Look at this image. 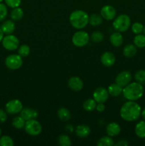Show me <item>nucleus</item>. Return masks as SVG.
I'll list each match as a JSON object with an SVG mask.
<instances>
[{"mask_svg": "<svg viewBox=\"0 0 145 146\" xmlns=\"http://www.w3.org/2000/svg\"><path fill=\"white\" fill-rule=\"evenodd\" d=\"M26 121L22 118V117L20 115V116H16L15 118H13L12 122H11V124H12V126L14 128H15L16 129H22V128H24V126H25Z\"/></svg>", "mask_w": 145, "mask_h": 146, "instance_id": "cd10ccee", "label": "nucleus"}, {"mask_svg": "<svg viewBox=\"0 0 145 146\" xmlns=\"http://www.w3.org/2000/svg\"><path fill=\"white\" fill-rule=\"evenodd\" d=\"M3 1H4V0H0V3H1V2H2Z\"/></svg>", "mask_w": 145, "mask_h": 146, "instance_id": "49530a36", "label": "nucleus"}, {"mask_svg": "<svg viewBox=\"0 0 145 146\" xmlns=\"http://www.w3.org/2000/svg\"><path fill=\"white\" fill-rule=\"evenodd\" d=\"M7 120V113L6 111L0 109V123H4Z\"/></svg>", "mask_w": 145, "mask_h": 146, "instance_id": "4c0bfd02", "label": "nucleus"}, {"mask_svg": "<svg viewBox=\"0 0 145 146\" xmlns=\"http://www.w3.org/2000/svg\"><path fill=\"white\" fill-rule=\"evenodd\" d=\"M4 33H3V31H1V29H0V42H1V41H2L3 38H4Z\"/></svg>", "mask_w": 145, "mask_h": 146, "instance_id": "37998d69", "label": "nucleus"}, {"mask_svg": "<svg viewBox=\"0 0 145 146\" xmlns=\"http://www.w3.org/2000/svg\"><path fill=\"white\" fill-rule=\"evenodd\" d=\"M133 44L136 48H142L145 47V35L142 34H136L133 39Z\"/></svg>", "mask_w": 145, "mask_h": 146, "instance_id": "bb28decb", "label": "nucleus"}, {"mask_svg": "<svg viewBox=\"0 0 145 146\" xmlns=\"http://www.w3.org/2000/svg\"><path fill=\"white\" fill-rule=\"evenodd\" d=\"M123 55L127 58H132L134 56L137 52V48L134 44H127L123 48Z\"/></svg>", "mask_w": 145, "mask_h": 146, "instance_id": "aec40b11", "label": "nucleus"}, {"mask_svg": "<svg viewBox=\"0 0 145 146\" xmlns=\"http://www.w3.org/2000/svg\"><path fill=\"white\" fill-rule=\"evenodd\" d=\"M121 132V127L115 122L109 123L106 127V133L110 137H115L119 135Z\"/></svg>", "mask_w": 145, "mask_h": 146, "instance_id": "f3484780", "label": "nucleus"}, {"mask_svg": "<svg viewBox=\"0 0 145 146\" xmlns=\"http://www.w3.org/2000/svg\"><path fill=\"white\" fill-rule=\"evenodd\" d=\"M23 108V104L18 99H12L6 104L5 111L10 115H16L20 113Z\"/></svg>", "mask_w": 145, "mask_h": 146, "instance_id": "1a4fd4ad", "label": "nucleus"}, {"mask_svg": "<svg viewBox=\"0 0 145 146\" xmlns=\"http://www.w3.org/2000/svg\"><path fill=\"white\" fill-rule=\"evenodd\" d=\"M30 52H31V48L26 44H23V45L18 46V54L19 56H21L22 58L28 56L29 55Z\"/></svg>", "mask_w": 145, "mask_h": 146, "instance_id": "473e14b6", "label": "nucleus"}, {"mask_svg": "<svg viewBox=\"0 0 145 146\" xmlns=\"http://www.w3.org/2000/svg\"><path fill=\"white\" fill-rule=\"evenodd\" d=\"M143 33H144V35H145V26H144V31H143Z\"/></svg>", "mask_w": 145, "mask_h": 146, "instance_id": "c03bdc74", "label": "nucleus"}, {"mask_svg": "<svg viewBox=\"0 0 145 146\" xmlns=\"http://www.w3.org/2000/svg\"><path fill=\"white\" fill-rule=\"evenodd\" d=\"M24 14V13L22 9L18 7L12 9L11 13H10V17H11V20H13L14 21H18L23 18Z\"/></svg>", "mask_w": 145, "mask_h": 146, "instance_id": "4be33fe9", "label": "nucleus"}, {"mask_svg": "<svg viewBox=\"0 0 145 146\" xmlns=\"http://www.w3.org/2000/svg\"><path fill=\"white\" fill-rule=\"evenodd\" d=\"M116 58L115 54L110 51H106L101 55L100 61L103 66L106 67H111L115 64Z\"/></svg>", "mask_w": 145, "mask_h": 146, "instance_id": "4468645a", "label": "nucleus"}, {"mask_svg": "<svg viewBox=\"0 0 145 146\" xmlns=\"http://www.w3.org/2000/svg\"><path fill=\"white\" fill-rule=\"evenodd\" d=\"M0 29L4 34H12L16 29L15 23L13 20H5L1 24Z\"/></svg>", "mask_w": 145, "mask_h": 146, "instance_id": "dca6fc26", "label": "nucleus"}, {"mask_svg": "<svg viewBox=\"0 0 145 146\" xmlns=\"http://www.w3.org/2000/svg\"><path fill=\"white\" fill-rule=\"evenodd\" d=\"M132 79V74L129 71H122L118 74L115 78V83L124 88L131 83Z\"/></svg>", "mask_w": 145, "mask_h": 146, "instance_id": "9d476101", "label": "nucleus"}, {"mask_svg": "<svg viewBox=\"0 0 145 146\" xmlns=\"http://www.w3.org/2000/svg\"><path fill=\"white\" fill-rule=\"evenodd\" d=\"M142 108L141 106L134 101H128L122 106L120 108V116L124 121L133 122L136 121L141 116Z\"/></svg>", "mask_w": 145, "mask_h": 146, "instance_id": "f257e3e1", "label": "nucleus"}, {"mask_svg": "<svg viewBox=\"0 0 145 146\" xmlns=\"http://www.w3.org/2000/svg\"><path fill=\"white\" fill-rule=\"evenodd\" d=\"M114 29L118 32H125L131 27V19L127 14H119L114 19L112 24Z\"/></svg>", "mask_w": 145, "mask_h": 146, "instance_id": "20e7f679", "label": "nucleus"}, {"mask_svg": "<svg viewBox=\"0 0 145 146\" xmlns=\"http://www.w3.org/2000/svg\"><path fill=\"white\" fill-rule=\"evenodd\" d=\"M4 1L7 7L11 9L19 7L21 4V0H4Z\"/></svg>", "mask_w": 145, "mask_h": 146, "instance_id": "e433bc0d", "label": "nucleus"}, {"mask_svg": "<svg viewBox=\"0 0 145 146\" xmlns=\"http://www.w3.org/2000/svg\"><path fill=\"white\" fill-rule=\"evenodd\" d=\"M107 91L109 96H112V97H117L122 94L123 88L117 84L116 83H114L108 86Z\"/></svg>", "mask_w": 145, "mask_h": 146, "instance_id": "412c9836", "label": "nucleus"}, {"mask_svg": "<svg viewBox=\"0 0 145 146\" xmlns=\"http://www.w3.org/2000/svg\"><path fill=\"white\" fill-rule=\"evenodd\" d=\"M20 115L26 121L31 119H36L38 116V111L34 108H23L20 112Z\"/></svg>", "mask_w": 145, "mask_h": 146, "instance_id": "2eb2a0df", "label": "nucleus"}, {"mask_svg": "<svg viewBox=\"0 0 145 146\" xmlns=\"http://www.w3.org/2000/svg\"><path fill=\"white\" fill-rule=\"evenodd\" d=\"M69 21L73 28L82 29L89 24V15L83 10H75L70 15Z\"/></svg>", "mask_w": 145, "mask_h": 146, "instance_id": "7ed1b4c3", "label": "nucleus"}, {"mask_svg": "<svg viewBox=\"0 0 145 146\" xmlns=\"http://www.w3.org/2000/svg\"><path fill=\"white\" fill-rule=\"evenodd\" d=\"M75 134L78 137L80 138H85L89 136L90 134L91 130L88 125H79L75 128Z\"/></svg>", "mask_w": 145, "mask_h": 146, "instance_id": "6ab92c4d", "label": "nucleus"}, {"mask_svg": "<svg viewBox=\"0 0 145 146\" xmlns=\"http://www.w3.org/2000/svg\"><path fill=\"white\" fill-rule=\"evenodd\" d=\"M117 11L114 7L111 5H105L102 7L100 10V15L103 19L107 21L113 20L116 17Z\"/></svg>", "mask_w": 145, "mask_h": 146, "instance_id": "f8f14e48", "label": "nucleus"}, {"mask_svg": "<svg viewBox=\"0 0 145 146\" xmlns=\"http://www.w3.org/2000/svg\"><path fill=\"white\" fill-rule=\"evenodd\" d=\"M8 14V9L6 4L0 3V21H4Z\"/></svg>", "mask_w": 145, "mask_h": 146, "instance_id": "c9c22d12", "label": "nucleus"}, {"mask_svg": "<svg viewBox=\"0 0 145 146\" xmlns=\"http://www.w3.org/2000/svg\"><path fill=\"white\" fill-rule=\"evenodd\" d=\"M96 106L97 102L94 100V98H88L84 101L83 104H82L83 109L88 112L93 111L96 108Z\"/></svg>", "mask_w": 145, "mask_h": 146, "instance_id": "a878e982", "label": "nucleus"}, {"mask_svg": "<svg viewBox=\"0 0 145 146\" xmlns=\"http://www.w3.org/2000/svg\"><path fill=\"white\" fill-rule=\"evenodd\" d=\"M141 115L143 118V119L145 121V107L144 108L143 110H142V113H141Z\"/></svg>", "mask_w": 145, "mask_h": 146, "instance_id": "79ce46f5", "label": "nucleus"}, {"mask_svg": "<svg viewBox=\"0 0 145 146\" xmlns=\"http://www.w3.org/2000/svg\"><path fill=\"white\" fill-rule=\"evenodd\" d=\"M122 95L127 101H137L144 95L143 85L136 81L129 83L127 86L123 88Z\"/></svg>", "mask_w": 145, "mask_h": 146, "instance_id": "f03ea898", "label": "nucleus"}, {"mask_svg": "<svg viewBox=\"0 0 145 146\" xmlns=\"http://www.w3.org/2000/svg\"><path fill=\"white\" fill-rule=\"evenodd\" d=\"M109 93H108L107 89L103 87H99V88H96L94 91L92 96H93L94 100L98 103H105L107 101L108 98H109Z\"/></svg>", "mask_w": 145, "mask_h": 146, "instance_id": "9b49d317", "label": "nucleus"}, {"mask_svg": "<svg viewBox=\"0 0 145 146\" xmlns=\"http://www.w3.org/2000/svg\"><path fill=\"white\" fill-rule=\"evenodd\" d=\"M57 115H58V118H59L61 121H68L71 118V113L70 112V111L68 109H67L66 108H60L58 110V112H57Z\"/></svg>", "mask_w": 145, "mask_h": 146, "instance_id": "5701e85b", "label": "nucleus"}, {"mask_svg": "<svg viewBox=\"0 0 145 146\" xmlns=\"http://www.w3.org/2000/svg\"><path fill=\"white\" fill-rule=\"evenodd\" d=\"M65 131L67 133H72L74 131V127L72 125H71V124H67L65 126Z\"/></svg>", "mask_w": 145, "mask_h": 146, "instance_id": "ea45409f", "label": "nucleus"}, {"mask_svg": "<svg viewBox=\"0 0 145 146\" xmlns=\"http://www.w3.org/2000/svg\"><path fill=\"white\" fill-rule=\"evenodd\" d=\"M3 47L7 51H15L19 46V40L13 34H7L1 41Z\"/></svg>", "mask_w": 145, "mask_h": 146, "instance_id": "0eeeda50", "label": "nucleus"}, {"mask_svg": "<svg viewBox=\"0 0 145 146\" xmlns=\"http://www.w3.org/2000/svg\"><path fill=\"white\" fill-rule=\"evenodd\" d=\"M90 35L85 31H78L72 35V42L77 47H83L89 43Z\"/></svg>", "mask_w": 145, "mask_h": 146, "instance_id": "423d86ee", "label": "nucleus"}, {"mask_svg": "<svg viewBox=\"0 0 145 146\" xmlns=\"http://www.w3.org/2000/svg\"><path fill=\"white\" fill-rule=\"evenodd\" d=\"M134 132L139 138H145V121H139L135 125Z\"/></svg>", "mask_w": 145, "mask_h": 146, "instance_id": "b1692460", "label": "nucleus"}, {"mask_svg": "<svg viewBox=\"0 0 145 146\" xmlns=\"http://www.w3.org/2000/svg\"><path fill=\"white\" fill-rule=\"evenodd\" d=\"M58 143L61 146H71L72 145L71 139L68 135L65 134H63L58 137Z\"/></svg>", "mask_w": 145, "mask_h": 146, "instance_id": "c756f323", "label": "nucleus"}, {"mask_svg": "<svg viewBox=\"0 0 145 146\" xmlns=\"http://www.w3.org/2000/svg\"><path fill=\"white\" fill-rule=\"evenodd\" d=\"M95 109L97 110V111L99 113H102L105 111V106L103 103H98L96 106V108Z\"/></svg>", "mask_w": 145, "mask_h": 146, "instance_id": "58836bf2", "label": "nucleus"}, {"mask_svg": "<svg viewBox=\"0 0 145 146\" xmlns=\"http://www.w3.org/2000/svg\"><path fill=\"white\" fill-rule=\"evenodd\" d=\"M110 44L115 47H119L122 45L124 42V38L122 34L120 32L115 31L112 33L109 36Z\"/></svg>", "mask_w": 145, "mask_h": 146, "instance_id": "a211bd4d", "label": "nucleus"}, {"mask_svg": "<svg viewBox=\"0 0 145 146\" xmlns=\"http://www.w3.org/2000/svg\"><path fill=\"white\" fill-rule=\"evenodd\" d=\"M24 130L31 136H37L42 132V125L36 119H31L26 121Z\"/></svg>", "mask_w": 145, "mask_h": 146, "instance_id": "39448f33", "label": "nucleus"}, {"mask_svg": "<svg viewBox=\"0 0 145 146\" xmlns=\"http://www.w3.org/2000/svg\"><path fill=\"white\" fill-rule=\"evenodd\" d=\"M68 86L71 90L78 92V91H80L82 89L84 84L82 80L80 77L72 76L68 79Z\"/></svg>", "mask_w": 145, "mask_h": 146, "instance_id": "ddd939ff", "label": "nucleus"}, {"mask_svg": "<svg viewBox=\"0 0 145 146\" xmlns=\"http://www.w3.org/2000/svg\"><path fill=\"white\" fill-rule=\"evenodd\" d=\"M144 27V26L142 23L135 22L131 26V29H132V32L136 35V34H139L143 33Z\"/></svg>", "mask_w": 145, "mask_h": 146, "instance_id": "f704fd0d", "label": "nucleus"}, {"mask_svg": "<svg viewBox=\"0 0 145 146\" xmlns=\"http://www.w3.org/2000/svg\"><path fill=\"white\" fill-rule=\"evenodd\" d=\"M103 21V18L100 14H92L89 16V24L92 27H98L101 25Z\"/></svg>", "mask_w": 145, "mask_h": 146, "instance_id": "393cba45", "label": "nucleus"}, {"mask_svg": "<svg viewBox=\"0 0 145 146\" xmlns=\"http://www.w3.org/2000/svg\"><path fill=\"white\" fill-rule=\"evenodd\" d=\"M5 65L9 69L17 70L21 67L23 64L22 57L18 54H11L5 58Z\"/></svg>", "mask_w": 145, "mask_h": 146, "instance_id": "6e6552de", "label": "nucleus"}, {"mask_svg": "<svg viewBox=\"0 0 145 146\" xmlns=\"http://www.w3.org/2000/svg\"><path fill=\"white\" fill-rule=\"evenodd\" d=\"M129 143L127 142V140H120V141H118L116 144H115V145L116 146H127L128 145Z\"/></svg>", "mask_w": 145, "mask_h": 146, "instance_id": "a19ab883", "label": "nucleus"}, {"mask_svg": "<svg viewBox=\"0 0 145 146\" xmlns=\"http://www.w3.org/2000/svg\"><path fill=\"white\" fill-rule=\"evenodd\" d=\"M115 145L114 141L112 140V137L109 136H103L98 140L97 143L98 146H112Z\"/></svg>", "mask_w": 145, "mask_h": 146, "instance_id": "c85d7f7f", "label": "nucleus"}, {"mask_svg": "<svg viewBox=\"0 0 145 146\" xmlns=\"http://www.w3.org/2000/svg\"><path fill=\"white\" fill-rule=\"evenodd\" d=\"M1 128H0V137H1Z\"/></svg>", "mask_w": 145, "mask_h": 146, "instance_id": "a18cd8bd", "label": "nucleus"}, {"mask_svg": "<svg viewBox=\"0 0 145 146\" xmlns=\"http://www.w3.org/2000/svg\"><path fill=\"white\" fill-rule=\"evenodd\" d=\"M14 141L9 135H2L0 137V146H13Z\"/></svg>", "mask_w": 145, "mask_h": 146, "instance_id": "72a5a7b5", "label": "nucleus"}, {"mask_svg": "<svg viewBox=\"0 0 145 146\" xmlns=\"http://www.w3.org/2000/svg\"><path fill=\"white\" fill-rule=\"evenodd\" d=\"M90 38L93 43H100L104 39V35L101 31H95L92 33Z\"/></svg>", "mask_w": 145, "mask_h": 146, "instance_id": "2f4dec72", "label": "nucleus"}, {"mask_svg": "<svg viewBox=\"0 0 145 146\" xmlns=\"http://www.w3.org/2000/svg\"><path fill=\"white\" fill-rule=\"evenodd\" d=\"M135 81L142 85H145V70L141 69L136 71L134 74Z\"/></svg>", "mask_w": 145, "mask_h": 146, "instance_id": "7c9ffc66", "label": "nucleus"}]
</instances>
